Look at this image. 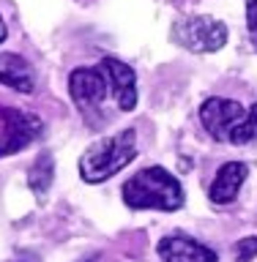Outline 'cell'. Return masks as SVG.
Here are the masks:
<instances>
[{
    "instance_id": "6da1fadb",
    "label": "cell",
    "mask_w": 257,
    "mask_h": 262,
    "mask_svg": "<svg viewBox=\"0 0 257 262\" xmlns=\"http://www.w3.org/2000/svg\"><path fill=\"white\" fill-rule=\"evenodd\" d=\"M184 186L164 167H145L123 183V202L134 210H178L184 208Z\"/></svg>"
},
{
    "instance_id": "7a4b0ae2",
    "label": "cell",
    "mask_w": 257,
    "mask_h": 262,
    "mask_svg": "<svg viewBox=\"0 0 257 262\" xmlns=\"http://www.w3.org/2000/svg\"><path fill=\"white\" fill-rule=\"evenodd\" d=\"M137 156V134L131 128H123L118 134L102 137L82 153L80 175L85 183H104L121 169H126Z\"/></svg>"
},
{
    "instance_id": "3957f363",
    "label": "cell",
    "mask_w": 257,
    "mask_h": 262,
    "mask_svg": "<svg viewBox=\"0 0 257 262\" xmlns=\"http://www.w3.org/2000/svg\"><path fill=\"white\" fill-rule=\"evenodd\" d=\"M172 38L192 52H216L227 44V25L213 16H189L175 22Z\"/></svg>"
},
{
    "instance_id": "277c9868",
    "label": "cell",
    "mask_w": 257,
    "mask_h": 262,
    "mask_svg": "<svg viewBox=\"0 0 257 262\" xmlns=\"http://www.w3.org/2000/svg\"><path fill=\"white\" fill-rule=\"evenodd\" d=\"M244 118L246 110L233 98H208L200 106V123L216 142H233Z\"/></svg>"
},
{
    "instance_id": "5b68a950",
    "label": "cell",
    "mask_w": 257,
    "mask_h": 262,
    "mask_svg": "<svg viewBox=\"0 0 257 262\" xmlns=\"http://www.w3.org/2000/svg\"><path fill=\"white\" fill-rule=\"evenodd\" d=\"M69 93L74 104L80 106L82 115H102V106L110 96V85H107L104 71L98 69H74L69 77Z\"/></svg>"
},
{
    "instance_id": "8992f818",
    "label": "cell",
    "mask_w": 257,
    "mask_h": 262,
    "mask_svg": "<svg viewBox=\"0 0 257 262\" xmlns=\"http://www.w3.org/2000/svg\"><path fill=\"white\" fill-rule=\"evenodd\" d=\"M0 115H3V123H6L3 139H0V156H11L16 150H22L41 134V120L36 115L11 110V106H3Z\"/></svg>"
},
{
    "instance_id": "52a82bcc",
    "label": "cell",
    "mask_w": 257,
    "mask_h": 262,
    "mask_svg": "<svg viewBox=\"0 0 257 262\" xmlns=\"http://www.w3.org/2000/svg\"><path fill=\"white\" fill-rule=\"evenodd\" d=\"M98 69L104 71L107 85H110V96L123 112H131L137 106V74L131 66L115 60V57H104L98 63Z\"/></svg>"
},
{
    "instance_id": "ba28073f",
    "label": "cell",
    "mask_w": 257,
    "mask_h": 262,
    "mask_svg": "<svg viewBox=\"0 0 257 262\" xmlns=\"http://www.w3.org/2000/svg\"><path fill=\"white\" fill-rule=\"evenodd\" d=\"M156 251H159L162 262H219L216 251L184 232H172L162 237Z\"/></svg>"
},
{
    "instance_id": "9c48e42d",
    "label": "cell",
    "mask_w": 257,
    "mask_h": 262,
    "mask_svg": "<svg viewBox=\"0 0 257 262\" xmlns=\"http://www.w3.org/2000/svg\"><path fill=\"white\" fill-rule=\"evenodd\" d=\"M246 175H249V167L241 164V161L222 164L219 172H216V178H213V183H211V188H208L211 202L213 205H230L238 196V191H241Z\"/></svg>"
},
{
    "instance_id": "30bf717a",
    "label": "cell",
    "mask_w": 257,
    "mask_h": 262,
    "mask_svg": "<svg viewBox=\"0 0 257 262\" xmlns=\"http://www.w3.org/2000/svg\"><path fill=\"white\" fill-rule=\"evenodd\" d=\"M0 85L16 90V93H33L36 88V77L33 69L14 52H3L0 55Z\"/></svg>"
},
{
    "instance_id": "8fae6325",
    "label": "cell",
    "mask_w": 257,
    "mask_h": 262,
    "mask_svg": "<svg viewBox=\"0 0 257 262\" xmlns=\"http://www.w3.org/2000/svg\"><path fill=\"white\" fill-rule=\"evenodd\" d=\"M52 175H55V161L49 153H41L36 164L30 167V175H28V183L33 188V194L44 196L49 191V186H52Z\"/></svg>"
},
{
    "instance_id": "7c38bea8",
    "label": "cell",
    "mask_w": 257,
    "mask_h": 262,
    "mask_svg": "<svg viewBox=\"0 0 257 262\" xmlns=\"http://www.w3.org/2000/svg\"><path fill=\"white\" fill-rule=\"evenodd\" d=\"M257 139V101L246 110V118L241 123V128L235 131V137H233V142L230 145H249Z\"/></svg>"
},
{
    "instance_id": "4fadbf2b",
    "label": "cell",
    "mask_w": 257,
    "mask_h": 262,
    "mask_svg": "<svg viewBox=\"0 0 257 262\" xmlns=\"http://www.w3.org/2000/svg\"><path fill=\"white\" fill-rule=\"evenodd\" d=\"M257 254V237H244L235 246V262H252V257Z\"/></svg>"
},
{
    "instance_id": "5bb4252c",
    "label": "cell",
    "mask_w": 257,
    "mask_h": 262,
    "mask_svg": "<svg viewBox=\"0 0 257 262\" xmlns=\"http://www.w3.org/2000/svg\"><path fill=\"white\" fill-rule=\"evenodd\" d=\"M246 19H249L252 38L257 41V0H249V6H246Z\"/></svg>"
},
{
    "instance_id": "9a60e30c",
    "label": "cell",
    "mask_w": 257,
    "mask_h": 262,
    "mask_svg": "<svg viewBox=\"0 0 257 262\" xmlns=\"http://www.w3.org/2000/svg\"><path fill=\"white\" fill-rule=\"evenodd\" d=\"M6 22H3V16H0V44H3V41H6Z\"/></svg>"
},
{
    "instance_id": "2e32d148",
    "label": "cell",
    "mask_w": 257,
    "mask_h": 262,
    "mask_svg": "<svg viewBox=\"0 0 257 262\" xmlns=\"http://www.w3.org/2000/svg\"><path fill=\"white\" fill-rule=\"evenodd\" d=\"M11 262H14V259H11Z\"/></svg>"
}]
</instances>
